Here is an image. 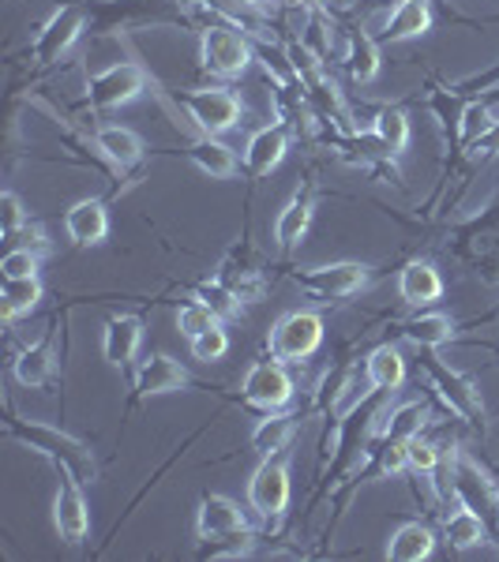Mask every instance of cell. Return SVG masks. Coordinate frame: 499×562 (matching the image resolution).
<instances>
[{"label":"cell","instance_id":"obj_1","mask_svg":"<svg viewBox=\"0 0 499 562\" xmlns=\"http://www.w3.org/2000/svg\"><path fill=\"white\" fill-rule=\"evenodd\" d=\"M4 428L15 443L31 446L34 454L53 461V469H68L76 480H83V484H91V480L98 477V461H94L91 446L79 443L76 435L60 432V428H49V424H34V420H20V417H8Z\"/></svg>","mask_w":499,"mask_h":562},{"label":"cell","instance_id":"obj_2","mask_svg":"<svg viewBox=\"0 0 499 562\" xmlns=\"http://www.w3.org/2000/svg\"><path fill=\"white\" fill-rule=\"evenodd\" d=\"M196 537L218 548V543H230L222 555H241L252 543L248 514L241 511V503H233L230 495H204L196 511Z\"/></svg>","mask_w":499,"mask_h":562},{"label":"cell","instance_id":"obj_3","mask_svg":"<svg viewBox=\"0 0 499 562\" xmlns=\"http://www.w3.org/2000/svg\"><path fill=\"white\" fill-rule=\"evenodd\" d=\"M323 346V319L315 312H289L270 327L267 353L282 364H301Z\"/></svg>","mask_w":499,"mask_h":562},{"label":"cell","instance_id":"obj_4","mask_svg":"<svg viewBox=\"0 0 499 562\" xmlns=\"http://www.w3.org/2000/svg\"><path fill=\"white\" fill-rule=\"evenodd\" d=\"M451 491L459 503H466L469 511L485 517L488 532L499 540V484L488 480L485 472H480V465L466 458V454H454L451 461Z\"/></svg>","mask_w":499,"mask_h":562},{"label":"cell","instance_id":"obj_5","mask_svg":"<svg viewBox=\"0 0 499 562\" xmlns=\"http://www.w3.org/2000/svg\"><path fill=\"white\" fill-rule=\"evenodd\" d=\"M417 349H420V367H425V375L432 379L436 390H440L446 409H451L459 420H466V424H477V420L485 417V401H480L477 386L469 379H462L459 372H451V367L436 356V349H428V346H417Z\"/></svg>","mask_w":499,"mask_h":562},{"label":"cell","instance_id":"obj_6","mask_svg":"<svg viewBox=\"0 0 499 562\" xmlns=\"http://www.w3.org/2000/svg\"><path fill=\"white\" fill-rule=\"evenodd\" d=\"M177 102L188 109L204 136H222V131L236 128L241 120V98L230 86H199V91H177Z\"/></svg>","mask_w":499,"mask_h":562},{"label":"cell","instance_id":"obj_7","mask_svg":"<svg viewBox=\"0 0 499 562\" xmlns=\"http://www.w3.org/2000/svg\"><path fill=\"white\" fill-rule=\"evenodd\" d=\"M143 91H147V72L136 60H120V65H109L98 75H91V83H86V105L94 113H109L128 105L131 98H139Z\"/></svg>","mask_w":499,"mask_h":562},{"label":"cell","instance_id":"obj_8","mask_svg":"<svg viewBox=\"0 0 499 562\" xmlns=\"http://www.w3.org/2000/svg\"><path fill=\"white\" fill-rule=\"evenodd\" d=\"M293 285L301 293L315 296V301H346V296L361 293L368 285V267L364 262H327V267H309L297 270Z\"/></svg>","mask_w":499,"mask_h":562},{"label":"cell","instance_id":"obj_9","mask_svg":"<svg viewBox=\"0 0 499 562\" xmlns=\"http://www.w3.org/2000/svg\"><path fill=\"white\" fill-rule=\"evenodd\" d=\"M199 60H204L207 72L233 79L252 65V46L236 34L233 23H210L199 38Z\"/></svg>","mask_w":499,"mask_h":562},{"label":"cell","instance_id":"obj_10","mask_svg":"<svg viewBox=\"0 0 499 562\" xmlns=\"http://www.w3.org/2000/svg\"><path fill=\"white\" fill-rule=\"evenodd\" d=\"M241 398L248 406H256L263 412L270 409H286L289 398H293V379H289L286 364L275 356L267 360H256V364L244 372V383H241Z\"/></svg>","mask_w":499,"mask_h":562},{"label":"cell","instance_id":"obj_11","mask_svg":"<svg viewBox=\"0 0 499 562\" xmlns=\"http://www.w3.org/2000/svg\"><path fill=\"white\" fill-rule=\"evenodd\" d=\"M248 506L259 517L275 522V517L286 514L289 506V465H286V450L263 458V465L252 472L248 480Z\"/></svg>","mask_w":499,"mask_h":562},{"label":"cell","instance_id":"obj_12","mask_svg":"<svg viewBox=\"0 0 499 562\" xmlns=\"http://www.w3.org/2000/svg\"><path fill=\"white\" fill-rule=\"evenodd\" d=\"M57 495H53V525L65 543H83L91 532V506L83 495V480H76L68 469H57Z\"/></svg>","mask_w":499,"mask_h":562},{"label":"cell","instance_id":"obj_13","mask_svg":"<svg viewBox=\"0 0 499 562\" xmlns=\"http://www.w3.org/2000/svg\"><path fill=\"white\" fill-rule=\"evenodd\" d=\"M83 26H86V12L79 4H65V8H57V12L49 15L46 26L38 31V38H34V65H53V60H60V52H65L72 42L83 34Z\"/></svg>","mask_w":499,"mask_h":562},{"label":"cell","instance_id":"obj_14","mask_svg":"<svg viewBox=\"0 0 499 562\" xmlns=\"http://www.w3.org/2000/svg\"><path fill=\"white\" fill-rule=\"evenodd\" d=\"M286 151H289V128L286 125L259 128L256 136L248 139V147H244V162H241L244 177H248V180H263L278 162H282Z\"/></svg>","mask_w":499,"mask_h":562},{"label":"cell","instance_id":"obj_15","mask_svg":"<svg viewBox=\"0 0 499 562\" xmlns=\"http://www.w3.org/2000/svg\"><path fill=\"white\" fill-rule=\"evenodd\" d=\"M192 383V375L181 367V360L170 353H154L139 364L136 372V401L139 398H158V394H177Z\"/></svg>","mask_w":499,"mask_h":562},{"label":"cell","instance_id":"obj_16","mask_svg":"<svg viewBox=\"0 0 499 562\" xmlns=\"http://www.w3.org/2000/svg\"><path fill=\"white\" fill-rule=\"evenodd\" d=\"M12 372H15V379L23 386H31V390H42V386H49L57 379V327H49L42 341L26 346L23 353L15 356Z\"/></svg>","mask_w":499,"mask_h":562},{"label":"cell","instance_id":"obj_17","mask_svg":"<svg viewBox=\"0 0 499 562\" xmlns=\"http://www.w3.org/2000/svg\"><path fill=\"white\" fill-rule=\"evenodd\" d=\"M139 341H143V319L139 315H113L102 327V360L125 372L139 353Z\"/></svg>","mask_w":499,"mask_h":562},{"label":"cell","instance_id":"obj_18","mask_svg":"<svg viewBox=\"0 0 499 562\" xmlns=\"http://www.w3.org/2000/svg\"><path fill=\"white\" fill-rule=\"evenodd\" d=\"M65 233L76 248H91V244H102L105 233H109V214H105V203L98 199H79L76 207L65 210Z\"/></svg>","mask_w":499,"mask_h":562},{"label":"cell","instance_id":"obj_19","mask_svg":"<svg viewBox=\"0 0 499 562\" xmlns=\"http://www.w3.org/2000/svg\"><path fill=\"white\" fill-rule=\"evenodd\" d=\"M398 296L409 307H428L443 296V278L432 262H406L398 274Z\"/></svg>","mask_w":499,"mask_h":562},{"label":"cell","instance_id":"obj_20","mask_svg":"<svg viewBox=\"0 0 499 562\" xmlns=\"http://www.w3.org/2000/svg\"><path fill=\"white\" fill-rule=\"evenodd\" d=\"M443 540L451 551H469V548H480V543L492 540V532H488L485 517L477 511H469L466 503H459L451 514H443Z\"/></svg>","mask_w":499,"mask_h":562},{"label":"cell","instance_id":"obj_21","mask_svg":"<svg viewBox=\"0 0 499 562\" xmlns=\"http://www.w3.org/2000/svg\"><path fill=\"white\" fill-rule=\"evenodd\" d=\"M309 225H312V196H309V191H297V196L282 207V214H278V222H275V244H278V251H282V256H289V251H293L297 244L304 241Z\"/></svg>","mask_w":499,"mask_h":562},{"label":"cell","instance_id":"obj_22","mask_svg":"<svg viewBox=\"0 0 499 562\" xmlns=\"http://www.w3.org/2000/svg\"><path fill=\"white\" fill-rule=\"evenodd\" d=\"M184 154H188L210 180H230V177L241 173V162H236V154L225 143H218L214 136L192 139V143L184 147Z\"/></svg>","mask_w":499,"mask_h":562},{"label":"cell","instance_id":"obj_23","mask_svg":"<svg viewBox=\"0 0 499 562\" xmlns=\"http://www.w3.org/2000/svg\"><path fill=\"white\" fill-rule=\"evenodd\" d=\"M432 26V4L428 0H402L383 23V42H409Z\"/></svg>","mask_w":499,"mask_h":562},{"label":"cell","instance_id":"obj_24","mask_svg":"<svg viewBox=\"0 0 499 562\" xmlns=\"http://www.w3.org/2000/svg\"><path fill=\"white\" fill-rule=\"evenodd\" d=\"M432 548H436V532L428 529L425 522H406V525H398V529L391 532L387 559H394V562H420V559L432 555Z\"/></svg>","mask_w":499,"mask_h":562},{"label":"cell","instance_id":"obj_25","mask_svg":"<svg viewBox=\"0 0 499 562\" xmlns=\"http://www.w3.org/2000/svg\"><path fill=\"white\" fill-rule=\"evenodd\" d=\"M364 379L372 390H380V394L398 390V386L406 383V360H402V353L394 346L372 349L364 360Z\"/></svg>","mask_w":499,"mask_h":562},{"label":"cell","instance_id":"obj_26","mask_svg":"<svg viewBox=\"0 0 499 562\" xmlns=\"http://www.w3.org/2000/svg\"><path fill=\"white\" fill-rule=\"evenodd\" d=\"M297 432V417H289L282 409H270L267 417L256 424V432H252V450L259 454V458H270V454H282L289 446V438Z\"/></svg>","mask_w":499,"mask_h":562},{"label":"cell","instance_id":"obj_27","mask_svg":"<svg viewBox=\"0 0 499 562\" xmlns=\"http://www.w3.org/2000/svg\"><path fill=\"white\" fill-rule=\"evenodd\" d=\"M94 147L109 157L113 165H120V169H128V165H136L139 157H143V139L136 136L131 128H120V125H109V128H98L94 131Z\"/></svg>","mask_w":499,"mask_h":562},{"label":"cell","instance_id":"obj_28","mask_svg":"<svg viewBox=\"0 0 499 562\" xmlns=\"http://www.w3.org/2000/svg\"><path fill=\"white\" fill-rule=\"evenodd\" d=\"M341 60H346L349 75L357 83H372L375 72H380V46L368 38L361 26H353V31H346V52H341Z\"/></svg>","mask_w":499,"mask_h":562},{"label":"cell","instance_id":"obj_29","mask_svg":"<svg viewBox=\"0 0 499 562\" xmlns=\"http://www.w3.org/2000/svg\"><path fill=\"white\" fill-rule=\"evenodd\" d=\"M38 301H42L38 278H4V285H0V315H4V323H15L20 315L34 312Z\"/></svg>","mask_w":499,"mask_h":562},{"label":"cell","instance_id":"obj_30","mask_svg":"<svg viewBox=\"0 0 499 562\" xmlns=\"http://www.w3.org/2000/svg\"><path fill=\"white\" fill-rule=\"evenodd\" d=\"M414 346H428V349H440L446 341L454 338V323L446 319L440 312H428V315H417V319H409L406 327H402Z\"/></svg>","mask_w":499,"mask_h":562},{"label":"cell","instance_id":"obj_31","mask_svg":"<svg viewBox=\"0 0 499 562\" xmlns=\"http://www.w3.org/2000/svg\"><path fill=\"white\" fill-rule=\"evenodd\" d=\"M425 417H428V409L420 406V401H406V406H398L391 412V420H383L375 432H380V438H417L420 435V428H425Z\"/></svg>","mask_w":499,"mask_h":562},{"label":"cell","instance_id":"obj_32","mask_svg":"<svg viewBox=\"0 0 499 562\" xmlns=\"http://www.w3.org/2000/svg\"><path fill=\"white\" fill-rule=\"evenodd\" d=\"M372 136L387 147L391 154H402L409 147V120L402 109H380L375 113V125H372Z\"/></svg>","mask_w":499,"mask_h":562},{"label":"cell","instance_id":"obj_33","mask_svg":"<svg viewBox=\"0 0 499 562\" xmlns=\"http://www.w3.org/2000/svg\"><path fill=\"white\" fill-rule=\"evenodd\" d=\"M196 296L210 307V312L218 315V319H236V315H241V304H244L241 296H236L222 278L204 281V285L196 289Z\"/></svg>","mask_w":499,"mask_h":562},{"label":"cell","instance_id":"obj_34","mask_svg":"<svg viewBox=\"0 0 499 562\" xmlns=\"http://www.w3.org/2000/svg\"><path fill=\"white\" fill-rule=\"evenodd\" d=\"M218 323H222V319H218V315L214 312H210V307L204 304V301H199V296H196V301H188V304H181L177 307V330L184 333V338H199V333H207L210 327H218Z\"/></svg>","mask_w":499,"mask_h":562},{"label":"cell","instance_id":"obj_35","mask_svg":"<svg viewBox=\"0 0 499 562\" xmlns=\"http://www.w3.org/2000/svg\"><path fill=\"white\" fill-rule=\"evenodd\" d=\"M488 125H492V109H488V102L485 98H469L459 113V143L469 147Z\"/></svg>","mask_w":499,"mask_h":562},{"label":"cell","instance_id":"obj_36","mask_svg":"<svg viewBox=\"0 0 499 562\" xmlns=\"http://www.w3.org/2000/svg\"><path fill=\"white\" fill-rule=\"evenodd\" d=\"M188 346H192V356H196V360H204V364H214V360H222L225 353H230V333H225L222 327H210L207 333L192 338Z\"/></svg>","mask_w":499,"mask_h":562},{"label":"cell","instance_id":"obj_37","mask_svg":"<svg viewBox=\"0 0 499 562\" xmlns=\"http://www.w3.org/2000/svg\"><path fill=\"white\" fill-rule=\"evenodd\" d=\"M440 461H443L440 446L428 443V438H420V435L409 438V469L425 472V477H436V472H440Z\"/></svg>","mask_w":499,"mask_h":562},{"label":"cell","instance_id":"obj_38","mask_svg":"<svg viewBox=\"0 0 499 562\" xmlns=\"http://www.w3.org/2000/svg\"><path fill=\"white\" fill-rule=\"evenodd\" d=\"M23 225H26V210L20 203V196L4 191L0 196V233H4V241H15L23 233Z\"/></svg>","mask_w":499,"mask_h":562},{"label":"cell","instance_id":"obj_39","mask_svg":"<svg viewBox=\"0 0 499 562\" xmlns=\"http://www.w3.org/2000/svg\"><path fill=\"white\" fill-rule=\"evenodd\" d=\"M0 278H38V256L31 248H8L0 259Z\"/></svg>","mask_w":499,"mask_h":562},{"label":"cell","instance_id":"obj_40","mask_svg":"<svg viewBox=\"0 0 499 562\" xmlns=\"http://www.w3.org/2000/svg\"><path fill=\"white\" fill-rule=\"evenodd\" d=\"M466 151H469V154H477V157H496V154H499V120H492V125L480 131V136L473 139Z\"/></svg>","mask_w":499,"mask_h":562},{"label":"cell","instance_id":"obj_41","mask_svg":"<svg viewBox=\"0 0 499 562\" xmlns=\"http://www.w3.org/2000/svg\"><path fill=\"white\" fill-rule=\"evenodd\" d=\"M241 4H267V0H241Z\"/></svg>","mask_w":499,"mask_h":562}]
</instances>
